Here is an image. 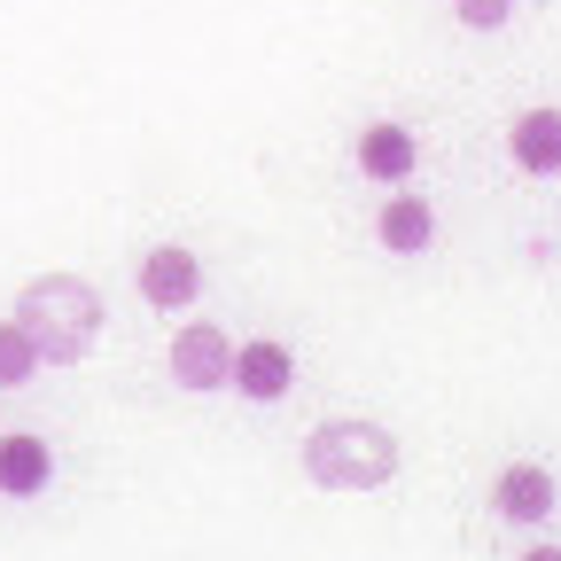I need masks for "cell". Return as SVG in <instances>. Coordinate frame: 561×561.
I'll return each instance as SVG.
<instances>
[{
	"label": "cell",
	"instance_id": "obj_3",
	"mask_svg": "<svg viewBox=\"0 0 561 561\" xmlns=\"http://www.w3.org/2000/svg\"><path fill=\"white\" fill-rule=\"evenodd\" d=\"M227 375H234V343H227V328H210V320L180 328V343H172V382H180V390H219Z\"/></svg>",
	"mask_w": 561,
	"mask_h": 561
},
{
	"label": "cell",
	"instance_id": "obj_4",
	"mask_svg": "<svg viewBox=\"0 0 561 561\" xmlns=\"http://www.w3.org/2000/svg\"><path fill=\"white\" fill-rule=\"evenodd\" d=\"M242 398H257V405H273V398H289V382H297V359H289V343H242L234 351V375H227Z\"/></svg>",
	"mask_w": 561,
	"mask_h": 561
},
{
	"label": "cell",
	"instance_id": "obj_10",
	"mask_svg": "<svg viewBox=\"0 0 561 561\" xmlns=\"http://www.w3.org/2000/svg\"><path fill=\"white\" fill-rule=\"evenodd\" d=\"M430 234H437V219H430V203H421V195H398L382 210V250H430Z\"/></svg>",
	"mask_w": 561,
	"mask_h": 561
},
{
	"label": "cell",
	"instance_id": "obj_8",
	"mask_svg": "<svg viewBox=\"0 0 561 561\" xmlns=\"http://www.w3.org/2000/svg\"><path fill=\"white\" fill-rule=\"evenodd\" d=\"M359 172L367 180H405L413 172V133L405 125H367L359 133Z\"/></svg>",
	"mask_w": 561,
	"mask_h": 561
},
{
	"label": "cell",
	"instance_id": "obj_6",
	"mask_svg": "<svg viewBox=\"0 0 561 561\" xmlns=\"http://www.w3.org/2000/svg\"><path fill=\"white\" fill-rule=\"evenodd\" d=\"M491 500H500L507 523H546L553 515V476L530 468V460H515V468H500V491H491Z\"/></svg>",
	"mask_w": 561,
	"mask_h": 561
},
{
	"label": "cell",
	"instance_id": "obj_12",
	"mask_svg": "<svg viewBox=\"0 0 561 561\" xmlns=\"http://www.w3.org/2000/svg\"><path fill=\"white\" fill-rule=\"evenodd\" d=\"M453 16L476 24V32H500V24L515 16V0H453Z\"/></svg>",
	"mask_w": 561,
	"mask_h": 561
},
{
	"label": "cell",
	"instance_id": "obj_7",
	"mask_svg": "<svg viewBox=\"0 0 561 561\" xmlns=\"http://www.w3.org/2000/svg\"><path fill=\"white\" fill-rule=\"evenodd\" d=\"M507 149H515L523 172H561V110H523Z\"/></svg>",
	"mask_w": 561,
	"mask_h": 561
},
{
	"label": "cell",
	"instance_id": "obj_5",
	"mask_svg": "<svg viewBox=\"0 0 561 561\" xmlns=\"http://www.w3.org/2000/svg\"><path fill=\"white\" fill-rule=\"evenodd\" d=\"M195 289H203V265H195V250H180V242H164V250H149L140 257V297L149 305H195Z\"/></svg>",
	"mask_w": 561,
	"mask_h": 561
},
{
	"label": "cell",
	"instance_id": "obj_9",
	"mask_svg": "<svg viewBox=\"0 0 561 561\" xmlns=\"http://www.w3.org/2000/svg\"><path fill=\"white\" fill-rule=\"evenodd\" d=\"M47 445L39 437H0V491H9V500H32V491L47 483Z\"/></svg>",
	"mask_w": 561,
	"mask_h": 561
},
{
	"label": "cell",
	"instance_id": "obj_2",
	"mask_svg": "<svg viewBox=\"0 0 561 561\" xmlns=\"http://www.w3.org/2000/svg\"><path fill=\"white\" fill-rule=\"evenodd\" d=\"M305 476L320 491H382L398 476V437L382 421H328L305 445Z\"/></svg>",
	"mask_w": 561,
	"mask_h": 561
},
{
	"label": "cell",
	"instance_id": "obj_11",
	"mask_svg": "<svg viewBox=\"0 0 561 561\" xmlns=\"http://www.w3.org/2000/svg\"><path fill=\"white\" fill-rule=\"evenodd\" d=\"M32 367H39V351H32V335H24L16 320H0V390H16V382H32Z\"/></svg>",
	"mask_w": 561,
	"mask_h": 561
},
{
	"label": "cell",
	"instance_id": "obj_1",
	"mask_svg": "<svg viewBox=\"0 0 561 561\" xmlns=\"http://www.w3.org/2000/svg\"><path fill=\"white\" fill-rule=\"evenodd\" d=\"M16 328L32 335V351L47 367H70V359H87L94 335H102V297L79 273H39V280L16 289Z\"/></svg>",
	"mask_w": 561,
	"mask_h": 561
}]
</instances>
